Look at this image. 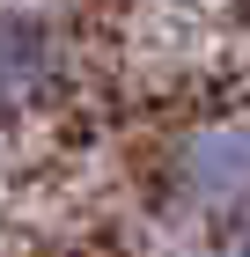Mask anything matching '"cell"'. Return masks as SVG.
<instances>
[{
	"label": "cell",
	"instance_id": "1",
	"mask_svg": "<svg viewBox=\"0 0 250 257\" xmlns=\"http://www.w3.org/2000/svg\"><path fill=\"white\" fill-rule=\"evenodd\" d=\"M66 81V37L37 8H0V118H30Z\"/></svg>",
	"mask_w": 250,
	"mask_h": 257
},
{
	"label": "cell",
	"instance_id": "2",
	"mask_svg": "<svg viewBox=\"0 0 250 257\" xmlns=\"http://www.w3.org/2000/svg\"><path fill=\"white\" fill-rule=\"evenodd\" d=\"M170 177H177V198L206 206V213L250 198V118H213L199 133H184L170 155Z\"/></svg>",
	"mask_w": 250,
	"mask_h": 257
},
{
	"label": "cell",
	"instance_id": "3",
	"mask_svg": "<svg viewBox=\"0 0 250 257\" xmlns=\"http://www.w3.org/2000/svg\"><path fill=\"white\" fill-rule=\"evenodd\" d=\"M228 257H250V228H243V235H235V242H228Z\"/></svg>",
	"mask_w": 250,
	"mask_h": 257
}]
</instances>
